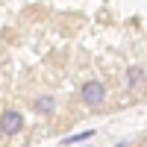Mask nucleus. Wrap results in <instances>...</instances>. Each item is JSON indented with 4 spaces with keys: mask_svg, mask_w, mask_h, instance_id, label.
Wrapping results in <instances>:
<instances>
[{
    "mask_svg": "<svg viewBox=\"0 0 147 147\" xmlns=\"http://www.w3.org/2000/svg\"><path fill=\"white\" fill-rule=\"evenodd\" d=\"M82 103L85 106H100L103 103V97H106V88H103V85L100 82H97V80H91V82H85L82 85Z\"/></svg>",
    "mask_w": 147,
    "mask_h": 147,
    "instance_id": "obj_1",
    "label": "nucleus"
},
{
    "mask_svg": "<svg viewBox=\"0 0 147 147\" xmlns=\"http://www.w3.org/2000/svg\"><path fill=\"white\" fill-rule=\"evenodd\" d=\"M0 129H3V136H15V132H21V129H24L21 112H15V109L3 112V115H0Z\"/></svg>",
    "mask_w": 147,
    "mask_h": 147,
    "instance_id": "obj_2",
    "label": "nucleus"
},
{
    "mask_svg": "<svg viewBox=\"0 0 147 147\" xmlns=\"http://www.w3.org/2000/svg\"><path fill=\"white\" fill-rule=\"evenodd\" d=\"M35 112H41V115H50L53 112V109H56V100H53V97L50 94H41V97H35Z\"/></svg>",
    "mask_w": 147,
    "mask_h": 147,
    "instance_id": "obj_3",
    "label": "nucleus"
},
{
    "mask_svg": "<svg viewBox=\"0 0 147 147\" xmlns=\"http://www.w3.org/2000/svg\"><path fill=\"white\" fill-rule=\"evenodd\" d=\"M127 80H129V88H138V85L144 82V71H141L138 65H132V68L127 71Z\"/></svg>",
    "mask_w": 147,
    "mask_h": 147,
    "instance_id": "obj_4",
    "label": "nucleus"
},
{
    "mask_svg": "<svg viewBox=\"0 0 147 147\" xmlns=\"http://www.w3.org/2000/svg\"><path fill=\"white\" fill-rule=\"evenodd\" d=\"M91 136H94V129H85V132H80V136H68V138H62V144L71 147V144H80V141H88Z\"/></svg>",
    "mask_w": 147,
    "mask_h": 147,
    "instance_id": "obj_5",
    "label": "nucleus"
},
{
    "mask_svg": "<svg viewBox=\"0 0 147 147\" xmlns=\"http://www.w3.org/2000/svg\"><path fill=\"white\" fill-rule=\"evenodd\" d=\"M121 147H124V144H121Z\"/></svg>",
    "mask_w": 147,
    "mask_h": 147,
    "instance_id": "obj_6",
    "label": "nucleus"
},
{
    "mask_svg": "<svg viewBox=\"0 0 147 147\" xmlns=\"http://www.w3.org/2000/svg\"><path fill=\"white\" fill-rule=\"evenodd\" d=\"M0 132H3V129H0Z\"/></svg>",
    "mask_w": 147,
    "mask_h": 147,
    "instance_id": "obj_7",
    "label": "nucleus"
}]
</instances>
